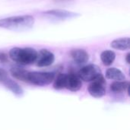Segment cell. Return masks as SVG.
Returning <instances> with one entry per match:
<instances>
[{"instance_id":"ffe728a7","label":"cell","mask_w":130,"mask_h":130,"mask_svg":"<svg viewBox=\"0 0 130 130\" xmlns=\"http://www.w3.org/2000/svg\"><path fill=\"white\" fill-rule=\"evenodd\" d=\"M129 58H130V53H127L126 56V63L127 64H129Z\"/></svg>"},{"instance_id":"8992f818","label":"cell","mask_w":130,"mask_h":130,"mask_svg":"<svg viewBox=\"0 0 130 130\" xmlns=\"http://www.w3.org/2000/svg\"><path fill=\"white\" fill-rule=\"evenodd\" d=\"M55 61L54 54L48 50L43 49L37 53L36 65L38 67H46L51 66Z\"/></svg>"},{"instance_id":"2e32d148","label":"cell","mask_w":130,"mask_h":130,"mask_svg":"<svg viewBox=\"0 0 130 130\" xmlns=\"http://www.w3.org/2000/svg\"><path fill=\"white\" fill-rule=\"evenodd\" d=\"M55 79V78H54ZM67 74H59L53 82V88L56 90H61L66 88Z\"/></svg>"},{"instance_id":"3957f363","label":"cell","mask_w":130,"mask_h":130,"mask_svg":"<svg viewBox=\"0 0 130 130\" xmlns=\"http://www.w3.org/2000/svg\"><path fill=\"white\" fill-rule=\"evenodd\" d=\"M55 78V74L53 72H29L27 75V82L37 86H46L51 84Z\"/></svg>"},{"instance_id":"8fae6325","label":"cell","mask_w":130,"mask_h":130,"mask_svg":"<svg viewBox=\"0 0 130 130\" xmlns=\"http://www.w3.org/2000/svg\"><path fill=\"white\" fill-rule=\"evenodd\" d=\"M112 48L118 50H129L130 43L129 37H122L118 38L112 41L110 43Z\"/></svg>"},{"instance_id":"d6986e66","label":"cell","mask_w":130,"mask_h":130,"mask_svg":"<svg viewBox=\"0 0 130 130\" xmlns=\"http://www.w3.org/2000/svg\"><path fill=\"white\" fill-rule=\"evenodd\" d=\"M75 0H53V2L55 3H70V2H75Z\"/></svg>"},{"instance_id":"6da1fadb","label":"cell","mask_w":130,"mask_h":130,"mask_svg":"<svg viewBox=\"0 0 130 130\" xmlns=\"http://www.w3.org/2000/svg\"><path fill=\"white\" fill-rule=\"evenodd\" d=\"M35 19L32 15H18L0 19V27L11 30H25L31 28Z\"/></svg>"},{"instance_id":"30bf717a","label":"cell","mask_w":130,"mask_h":130,"mask_svg":"<svg viewBox=\"0 0 130 130\" xmlns=\"http://www.w3.org/2000/svg\"><path fill=\"white\" fill-rule=\"evenodd\" d=\"M5 86L10 90L14 95L18 96V97H21L24 94V90L22 89V88L15 82H14L11 79L9 78H6L4 82H3Z\"/></svg>"},{"instance_id":"52a82bcc","label":"cell","mask_w":130,"mask_h":130,"mask_svg":"<svg viewBox=\"0 0 130 130\" xmlns=\"http://www.w3.org/2000/svg\"><path fill=\"white\" fill-rule=\"evenodd\" d=\"M43 14L46 16H50L53 17L57 19H71V18H75L77 17L80 16V14L64 10V9H53V10H48L43 12Z\"/></svg>"},{"instance_id":"e0dca14e","label":"cell","mask_w":130,"mask_h":130,"mask_svg":"<svg viewBox=\"0 0 130 130\" xmlns=\"http://www.w3.org/2000/svg\"><path fill=\"white\" fill-rule=\"evenodd\" d=\"M7 78H8L7 72L5 69L0 68V82H3Z\"/></svg>"},{"instance_id":"277c9868","label":"cell","mask_w":130,"mask_h":130,"mask_svg":"<svg viewBox=\"0 0 130 130\" xmlns=\"http://www.w3.org/2000/svg\"><path fill=\"white\" fill-rule=\"evenodd\" d=\"M88 91L89 94L95 98H101L105 95L106 81L102 74L91 82V84L88 88Z\"/></svg>"},{"instance_id":"4fadbf2b","label":"cell","mask_w":130,"mask_h":130,"mask_svg":"<svg viewBox=\"0 0 130 130\" xmlns=\"http://www.w3.org/2000/svg\"><path fill=\"white\" fill-rule=\"evenodd\" d=\"M28 72H29L28 71L20 67H12L10 69V73L11 74L13 77H14L18 80H20L24 82H27Z\"/></svg>"},{"instance_id":"7c38bea8","label":"cell","mask_w":130,"mask_h":130,"mask_svg":"<svg viewBox=\"0 0 130 130\" xmlns=\"http://www.w3.org/2000/svg\"><path fill=\"white\" fill-rule=\"evenodd\" d=\"M106 78L115 81H124L125 74L117 68H109L106 72Z\"/></svg>"},{"instance_id":"5bb4252c","label":"cell","mask_w":130,"mask_h":130,"mask_svg":"<svg viewBox=\"0 0 130 130\" xmlns=\"http://www.w3.org/2000/svg\"><path fill=\"white\" fill-rule=\"evenodd\" d=\"M129 82L127 81H116L110 85V90L115 93H121L125 91L129 93Z\"/></svg>"},{"instance_id":"9c48e42d","label":"cell","mask_w":130,"mask_h":130,"mask_svg":"<svg viewBox=\"0 0 130 130\" xmlns=\"http://www.w3.org/2000/svg\"><path fill=\"white\" fill-rule=\"evenodd\" d=\"M70 54L73 60L79 65L85 64L89 60V55L85 50L75 49L71 51Z\"/></svg>"},{"instance_id":"9a60e30c","label":"cell","mask_w":130,"mask_h":130,"mask_svg":"<svg viewBox=\"0 0 130 130\" xmlns=\"http://www.w3.org/2000/svg\"><path fill=\"white\" fill-rule=\"evenodd\" d=\"M116 59V54L112 50H104L101 54V59L104 65L109 66L113 64Z\"/></svg>"},{"instance_id":"7a4b0ae2","label":"cell","mask_w":130,"mask_h":130,"mask_svg":"<svg viewBox=\"0 0 130 130\" xmlns=\"http://www.w3.org/2000/svg\"><path fill=\"white\" fill-rule=\"evenodd\" d=\"M37 53L35 49L30 47H14L9 51V57L17 63L27 66L35 62Z\"/></svg>"},{"instance_id":"5b68a950","label":"cell","mask_w":130,"mask_h":130,"mask_svg":"<svg viewBox=\"0 0 130 130\" xmlns=\"http://www.w3.org/2000/svg\"><path fill=\"white\" fill-rule=\"evenodd\" d=\"M101 75V69L96 65H88L82 68L78 72L79 78L85 82H91Z\"/></svg>"},{"instance_id":"ac0fdd59","label":"cell","mask_w":130,"mask_h":130,"mask_svg":"<svg viewBox=\"0 0 130 130\" xmlns=\"http://www.w3.org/2000/svg\"><path fill=\"white\" fill-rule=\"evenodd\" d=\"M8 56L5 53L0 52V62H1V63L7 62L8 60Z\"/></svg>"},{"instance_id":"ba28073f","label":"cell","mask_w":130,"mask_h":130,"mask_svg":"<svg viewBox=\"0 0 130 130\" xmlns=\"http://www.w3.org/2000/svg\"><path fill=\"white\" fill-rule=\"evenodd\" d=\"M82 86V79L79 78L78 75H77L75 73L67 74L66 88L71 91H78L81 89Z\"/></svg>"}]
</instances>
